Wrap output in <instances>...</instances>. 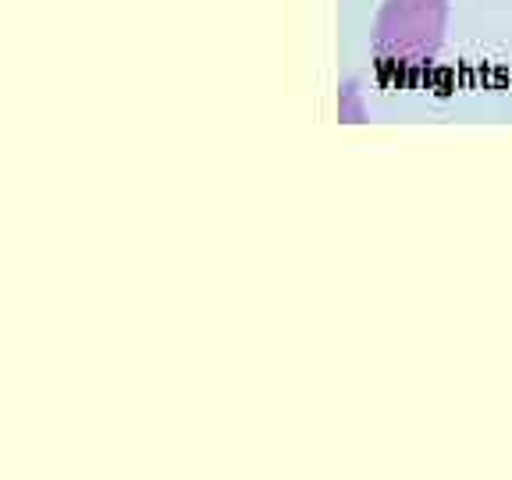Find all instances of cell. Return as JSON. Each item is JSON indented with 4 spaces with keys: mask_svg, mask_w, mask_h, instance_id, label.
I'll return each mask as SVG.
<instances>
[{
    "mask_svg": "<svg viewBox=\"0 0 512 480\" xmlns=\"http://www.w3.org/2000/svg\"><path fill=\"white\" fill-rule=\"evenodd\" d=\"M448 0H384L374 54L388 79H413L434 61L445 40Z\"/></svg>",
    "mask_w": 512,
    "mask_h": 480,
    "instance_id": "6da1fadb",
    "label": "cell"
}]
</instances>
